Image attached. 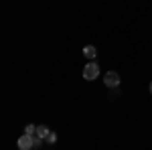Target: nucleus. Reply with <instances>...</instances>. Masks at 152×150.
<instances>
[{
	"instance_id": "obj_8",
	"label": "nucleus",
	"mask_w": 152,
	"mask_h": 150,
	"mask_svg": "<svg viewBox=\"0 0 152 150\" xmlns=\"http://www.w3.org/2000/svg\"><path fill=\"white\" fill-rule=\"evenodd\" d=\"M43 142H45L43 138H39V136H35V148H41V146H43Z\"/></svg>"
},
{
	"instance_id": "obj_9",
	"label": "nucleus",
	"mask_w": 152,
	"mask_h": 150,
	"mask_svg": "<svg viewBox=\"0 0 152 150\" xmlns=\"http://www.w3.org/2000/svg\"><path fill=\"white\" fill-rule=\"evenodd\" d=\"M150 93H152V81H150Z\"/></svg>"
},
{
	"instance_id": "obj_7",
	"label": "nucleus",
	"mask_w": 152,
	"mask_h": 150,
	"mask_svg": "<svg viewBox=\"0 0 152 150\" xmlns=\"http://www.w3.org/2000/svg\"><path fill=\"white\" fill-rule=\"evenodd\" d=\"M45 142H47V144H51V146H53V144H55V142H57V134H55V132H51V134H49V136H47V140H45Z\"/></svg>"
},
{
	"instance_id": "obj_2",
	"label": "nucleus",
	"mask_w": 152,
	"mask_h": 150,
	"mask_svg": "<svg viewBox=\"0 0 152 150\" xmlns=\"http://www.w3.org/2000/svg\"><path fill=\"white\" fill-rule=\"evenodd\" d=\"M104 83H105V87L116 89L118 85H120V75H118V71H107L104 75Z\"/></svg>"
},
{
	"instance_id": "obj_1",
	"label": "nucleus",
	"mask_w": 152,
	"mask_h": 150,
	"mask_svg": "<svg viewBox=\"0 0 152 150\" xmlns=\"http://www.w3.org/2000/svg\"><path fill=\"white\" fill-rule=\"evenodd\" d=\"M97 75H99V65H97L95 61H89V63L83 67V77L87 81H94V79H97Z\"/></svg>"
},
{
	"instance_id": "obj_3",
	"label": "nucleus",
	"mask_w": 152,
	"mask_h": 150,
	"mask_svg": "<svg viewBox=\"0 0 152 150\" xmlns=\"http://www.w3.org/2000/svg\"><path fill=\"white\" fill-rule=\"evenodd\" d=\"M18 150H33L35 148V136H28V134H23L18 142H16Z\"/></svg>"
},
{
	"instance_id": "obj_5",
	"label": "nucleus",
	"mask_w": 152,
	"mask_h": 150,
	"mask_svg": "<svg viewBox=\"0 0 152 150\" xmlns=\"http://www.w3.org/2000/svg\"><path fill=\"white\" fill-rule=\"evenodd\" d=\"M49 134H51V130H49L47 126H37V134H35V136H39V138H43V140H47Z\"/></svg>"
},
{
	"instance_id": "obj_4",
	"label": "nucleus",
	"mask_w": 152,
	"mask_h": 150,
	"mask_svg": "<svg viewBox=\"0 0 152 150\" xmlns=\"http://www.w3.org/2000/svg\"><path fill=\"white\" fill-rule=\"evenodd\" d=\"M83 55H85V59H91V61H94V59L97 57V49H95L94 45L83 47Z\"/></svg>"
},
{
	"instance_id": "obj_6",
	"label": "nucleus",
	"mask_w": 152,
	"mask_h": 150,
	"mask_svg": "<svg viewBox=\"0 0 152 150\" xmlns=\"http://www.w3.org/2000/svg\"><path fill=\"white\" fill-rule=\"evenodd\" d=\"M24 134L35 136V134H37V126H35V124H26V128H24Z\"/></svg>"
}]
</instances>
